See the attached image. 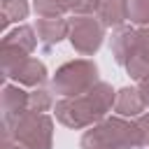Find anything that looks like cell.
Masks as SVG:
<instances>
[{
	"mask_svg": "<svg viewBox=\"0 0 149 149\" xmlns=\"http://www.w3.org/2000/svg\"><path fill=\"white\" fill-rule=\"evenodd\" d=\"M116 91L107 81H98L91 91L72 98H61L54 105L56 121L72 130H88L91 126L107 119V114L114 109Z\"/></svg>",
	"mask_w": 149,
	"mask_h": 149,
	"instance_id": "obj_1",
	"label": "cell"
},
{
	"mask_svg": "<svg viewBox=\"0 0 149 149\" xmlns=\"http://www.w3.org/2000/svg\"><path fill=\"white\" fill-rule=\"evenodd\" d=\"M81 149H142V130L135 119L107 116L81 135Z\"/></svg>",
	"mask_w": 149,
	"mask_h": 149,
	"instance_id": "obj_2",
	"label": "cell"
},
{
	"mask_svg": "<svg viewBox=\"0 0 149 149\" xmlns=\"http://www.w3.org/2000/svg\"><path fill=\"white\" fill-rule=\"evenodd\" d=\"M2 137L14 140L23 149H51L54 147V119L40 112H26L19 119L2 123Z\"/></svg>",
	"mask_w": 149,
	"mask_h": 149,
	"instance_id": "obj_3",
	"label": "cell"
},
{
	"mask_svg": "<svg viewBox=\"0 0 149 149\" xmlns=\"http://www.w3.org/2000/svg\"><path fill=\"white\" fill-rule=\"evenodd\" d=\"M98 65L91 58H77L63 63L51 77V91L61 98H72L91 91L98 84Z\"/></svg>",
	"mask_w": 149,
	"mask_h": 149,
	"instance_id": "obj_4",
	"label": "cell"
},
{
	"mask_svg": "<svg viewBox=\"0 0 149 149\" xmlns=\"http://www.w3.org/2000/svg\"><path fill=\"white\" fill-rule=\"evenodd\" d=\"M105 26L98 21V16H86V14H74L70 19V44L79 56H93L105 40Z\"/></svg>",
	"mask_w": 149,
	"mask_h": 149,
	"instance_id": "obj_5",
	"label": "cell"
},
{
	"mask_svg": "<svg viewBox=\"0 0 149 149\" xmlns=\"http://www.w3.org/2000/svg\"><path fill=\"white\" fill-rule=\"evenodd\" d=\"M40 44L37 40V33L33 26H16L14 30H7L5 37H2V44H0V56H2V70L16 65L21 58H28L35 47Z\"/></svg>",
	"mask_w": 149,
	"mask_h": 149,
	"instance_id": "obj_6",
	"label": "cell"
},
{
	"mask_svg": "<svg viewBox=\"0 0 149 149\" xmlns=\"http://www.w3.org/2000/svg\"><path fill=\"white\" fill-rule=\"evenodd\" d=\"M2 77L5 81H14L19 86H30V88H40L49 72H47V65L42 61H37L35 56H28V58H21L16 65L2 70Z\"/></svg>",
	"mask_w": 149,
	"mask_h": 149,
	"instance_id": "obj_7",
	"label": "cell"
},
{
	"mask_svg": "<svg viewBox=\"0 0 149 149\" xmlns=\"http://www.w3.org/2000/svg\"><path fill=\"white\" fill-rule=\"evenodd\" d=\"M126 72L135 81L149 74V26H142V28L135 26V40H133L130 58L126 63Z\"/></svg>",
	"mask_w": 149,
	"mask_h": 149,
	"instance_id": "obj_8",
	"label": "cell"
},
{
	"mask_svg": "<svg viewBox=\"0 0 149 149\" xmlns=\"http://www.w3.org/2000/svg\"><path fill=\"white\" fill-rule=\"evenodd\" d=\"M28 98H30V93L23 91L19 84L5 81V86H2V95H0L2 123H9V121L19 119L21 114H26V112L30 109V107H28Z\"/></svg>",
	"mask_w": 149,
	"mask_h": 149,
	"instance_id": "obj_9",
	"label": "cell"
},
{
	"mask_svg": "<svg viewBox=\"0 0 149 149\" xmlns=\"http://www.w3.org/2000/svg\"><path fill=\"white\" fill-rule=\"evenodd\" d=\"M35 33L42 49H51L70 35V19H37Z\"/></svg>",
	"mask_w": 149,
	"mask_h": 149,
	"instance_id": "obj_10",
	"label": "cell"
},
{
	"mask_svg": "<svg viewBox=\"0 0 149 149\" xmlns=\"http://www.w3.org/2000/svg\"><path fill=\"white\" fill-rule=\"evenodd\" d=\"M147 112L142 95L137 91V86H123L116 91V100H114V114L126 116V119H137Z\"/></svg>",
	"mask_w": 149,
	"mask_h": 149,
	"instance_id": "obj_11",
	"label": "cell"
},
{
	"mask_svg": "<svg viewBox=\"0 0 149 149\" xmlns=\"http://www.w3.org/2000/svg\"><path fill=\"white\" fill-rule=\"evenodd\" d=\"M133 40H135V26H123V28H116V30L112 33L109 49H112L114 61H116L121 68H126V63H128V58H130Z\"/></svg>",
	"mask_w": 149,
	"mask_h": 149,
	"instance_id": "obj_12",
	"label": "cell"
},
{
	"mask_svg": "<svg viewBox=\"0 0 149 149\" xmlns=\"http://www.w3.org/2000/svg\"><path fill=\"white\" fill-rule=\"evenodd\" d=\"M98 21L105 28H123L128 21V9H126V0H102V5L95 12Z\"/></svg>",
	"mask_w": 149,
	"mask_h": 149,
	"instance_id": "obj_13",
	"label": "cell"
},
{
	"mask_svg": "<svg viewBox=\"0 0 149 149\" xmlns=\"http://www.w3.org/2000/svg\"><path fill=\"white\" fill-rule=\"evenodd\" d=\"M28 14H30L28 0H2V2H0L2 30L7 33V28H9L12 23H21L23 19H28Z\"/></svg>",
	"mask_w": 149,
	"mask_h": 149,
	"instance_id": "obj_14",
	"label": "cell"
},
{
	"mask_svg": "<svg viewBox=\"0 0 149 149\" xmlns=\"http://www.w3.org/2000/svg\"><path fill=\"white\" fill-rule=\"evenodd\" d=\"M54 91L51 88H33L30 91V98H28V107L30 112H40V114H47L49 109H54Z\"/></svg>",
	"mask_w": 149,
	"mask_h": 149,
	"instance_id": "obj_15",
	"label": "cell"
},
{
	"mask_svg": "<svg viewBox=\"0 0 149 149\" xmlns=\"http://www.w3.org/2000/svg\"><path fill=\"white\" fill-rule=\"evenodd\" d=\"M130 26H149V0H126Z\"/></svg>",
	"mask_w": 149,
	"mask_h": 149,
	"instance_id": "obj_16",
	"label": "cell"
},
{
	"mask_svg": "<svg viewBox=\"0 0 149 149\" xmlns=\"http://www.w3.org/2000/svg\"><path fill=\"white\" fill-rule=\"evenodd\" d=\"M140 130H142V149H149V112H144L142 116L135 119Z\"/></svg>",
	"mask_w": 149,
	"mask_h": 149,
	"instance_id": "obj_17",
	"label": "cell"
},
{
	"mask_svg": "<svg viewBox=\"0 0 149 149\" xmlns=\"http://www.w3.org/2000/svg\"><path fill=\"white\" fill-rule=\"evenodd\" d=\"M135 86H137V91H140V95H142V102H144V107H147V112H149V74L142 77Z\"/></svg>",
	"mask_w": 149,
	"mask_h": 149,
	"instance_id": "obj_18",
	"label": "cell"
},
{
	"mask_svg": "<svg viewBox=\"0 0 149 149\" xmlns=\"http://www.w3.org/2000/svg\"><path fill=\"white\" fill-rule=\"evenodd\" d=\"M56 2H58V7H61V12H63V14H68V12L77 14V12H79V7H81V0H56Z\"/></svg>",
	"mask_w": 149,
	"mask_h": 149,
	"instance_id": "obj_19",
	"label": "cell"
},
{
	"mask_svg": "<svg viewBox=\"0 0 149 149\" xmlns=\"http://www.w3.org/2000/svg\"><path fill=\"white\" fill-rule=\"evenodd\" d=\"M2 149H23L21 144H16L14 140H9V137H2Z\"/></svg>",
	"mask_w": 149,
	"mask_h": 149,
	"instance_id": "obj_20",
	"label": "cell"
}]
</instances>
